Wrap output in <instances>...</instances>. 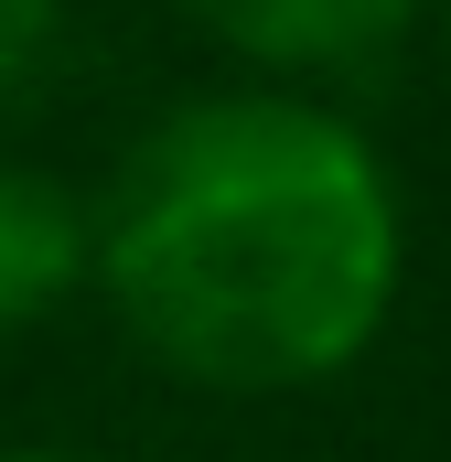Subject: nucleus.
I'll use <instances>...</instances> for the list:
<instances>
[{"instance_id": "39448f33", "label": "nucleus", "mask_w": 451, "mask_h": 462, "mask_svg": "<svg viewBox=\"0 0 451 462\" xmlns=\"http://www.w3.org/2000/svg\"><path fill=\"white\" fill-rule=\"evenodd\" d=\"M0 462H87V452H0Z\"/></svg>"}, {"instance_id": "f03ea898", "label": "nucleus", "mask_w": 451, "mask_h": 462, "mask_svg": "<svg viewBox=\"0 0 451 462\" xmlns=\"http://www.w3.org/2000/svg\"><path fill=\"white\" fill-rule=\"evenodd\" d=\"M97 269V205L32 162H0V334L43 323Z\"/></svg>"}, {"instance_id": "f257e3e1", "label": "nucleus", "mask_w": 451, "mask_h": 462, "mask_svg": "<svg viewBox=\"0 0 451 462\" xmlns=\"http://www.w3.org/2000/svg\"><path fill=\"white\" fill-rule=\"evenodd\" d=\"M97 280L205 387H301L376 345L398 183L312 97H183L97 194Z\"/></svg>"}, {"instance_id": "20e7f679", "label": "nucleus", "mask_w": 451, "mask_h": 462, "mask_svg": "<svg viewBox=\"0 0 451 462\" xmlns=\"http://www.w3.org/2000/svg\"><path fill=\"white\" fill-rule=\"evenodd\" d=\"M54 43H65V0H0V108H22L54 76Z\"/></svg>"}, {"instance_id": "7ed1b4c3", "label": "nucleus", "mask_w": 451, "mask_h": 462, "mask_svg": "<svg viewBox=\"0 0 451 462\" xmlns=\"http://www.w3.org/2000/svg\"><path fill=\"white\" fill-rule=\"evenodd\" d=\"M409 11L419 0H194V22H216L258 65H344L365 43H387Z\"/></svg>"}]
</instances>
